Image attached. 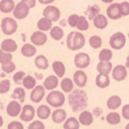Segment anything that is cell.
Instances as JSON below:
<instances>
[{
    "mask_svg": "<svg viewBox=\"0 0 129 129\" xmlns=\"http://www.w3.org/2000/svg\"><path fill=\"white\" fill-rule=\"evenodd\" d=\"M86 40H85V36L83 33L80 32H70L67 36L66 40V44L67 48L71 51H77L80 50L82 48H84Z\"/></svg>",
    "mask_w": 129,
    "mask_h": 129,
    "instance_id": "1",
    "label": "cell"
},
{
    "mask_svg": "<svg viewBox=\"0 0 129 129\" xmlns=\"http://www.w3.org/2000/svg\"><path fill=\"white\" fill-rule=\"evenodd\" d=\"M47 102L52 108H61L66 102V96L62 92L52 89L47 95Z\"/></svg>",
    "mask_w": 129,
    "mask_h": 129,
    "instance_id": "2",
    "label": "cell"
},
{
    "mask_svg": "<svg viewBox=\"0 0 129 129\" xmlns=\"http://www.w3.org/2000/svg\"><path fill=\"white\" fill-rule=\"evenodd\" d=\"M1 31L5 35H13L18 28V24L14 17H5L1 20Z\"/></svg>",
    "mask_w": 129,
    "mask_h": 129,
    "instance_id": "3",
    "label": "cell"
},
{
    "mask_svg": "<svg viewBox=\"0 0 129 129\" xmlns=\"http://www.w3.org/2000/svg\"><path fill=\"white\" fill-rule=\"evenodd\" d=\"M126 42H127L126 35L123 33H121V32H116V33H113L109 40L110 47L113 50H121L126 45Z\"/></svg>",
    "mask_w": 129,
    "mask_h": 129,
    "instance_id": "4",
    "label": "cell"
},
{
    "mask_svg": "<svg viewBox=\"0 0 129 129\" xmlns=\"http://www.w3.org/2000/svg\"><path fill=\"white\" fill-rule=\"evenodd\" d=\"M11 13H13L15 19H24V18H26L27 16H28L29 8L27 5H25L23 1H20L15 5V7H14Z\"/></svg>",
    "mask_w": 129,
    "mask_h": 129,
    "instance_id": "5",
    "label": "cell"
},
{
    "mask_svg": "<svg viewBox=\"0 0 129 129\" xmlns=\"http://www.w3.org/2000/svg\"><path fill=\"white\" fill-rule=\"evenodd\" d=\"M60 16H61L60 10H59V8L56 6L48 5V6L43 9V17L50 19L51 22H58Z\"/></svg>",
    "mask_w": 129,
    "mask_h": 129,
    "instance_id": "6",
    "label": "cell"
},
{
    "mask_svg": "<svg viewBox=\"0 0 129 129\" xmlns=\"http://www.w3.org/2000/svg\"><path fill=\"white\" fill-rule=\"evenodd\" d=\"M74 62H75V66L77 67V68L85 69L91 63V57H89L86 52H79V53H77L75 56Z\"/></svg>",
    "mask_w": 129,
    "mask_h": 129,
    "instance_id": "7",
    "label": "cell"
},
{
    "mask_svg": "<svg viewBox=\"0 0 129 129\" xmlns=\"http://www.w3.org/2000/svg\"><path fill=\"white\" fill-rule=\"evenodd\" d=\"M111 75L112 78L117 82H122L127 78V67L122 66V64H118V66H114L112 67V70H111Z\"/></svg>",
    "mask_w": 129,
    "mask_h": 129,
    "instance_id": "8",
    "label": "cell"
},
{
    "mask_svg": "<svg viewBox=\"0 0 129 129\" xmlns=\"http://www.w3.org/2000/svg\"><path fill=\"white\" fill-rule=\"evenodd\" d=\"M34 117H35V109L31 104H25L24 107H22L19 113L20 120L25 121V122H29L34 119Z\"/></svg>",
    "mask_w": 129,
    "mask_h": 129,
    "instance_id": "9",
    "label": "cell"
},
{
    "mask_svg": "<svg viewBox=\"0 0 129 129\" xmlns=\"http://www.w3.org/2000/svg\"><path fill=\"white\" fill-rule=\"evenodd\" d=\"M31 101L33 103H40L43 100L45 95V88L43 87V85H35L33 88L31 89Z\"/></svg>",
    "mask_w": 129,
    "mask_h": 129,
    "instance_id": "10",
    "label": "cell"
},
{
    "mask_svg": "<svg viewBox=\"0 0 129 129\" xmlns=\"http://www.w3.org/2000/svg\"><path fill=\"white\" fill-rule=\"evenodd\" d=\"M47 41H48L47 34L43 31H40V29L33 32L31 35V43L34 44L35 47H42V45H44L47 43Z\"/></svg>",
    "mask_w": 129,
    "mask_h": 129,
    "instance_id": "11",
    "label": "cell"
},
{
    "mask_svg": "<svg viewBox=\"0 0 129 129\" xmlns=\"http://www.w3.org/2000/svg\"><path fill=\"white\" fill-rule=\"evenodd\" d=\"M107 17L112 20H117L121 17V10H120V4L117 2H111L110 6L107 8Z\"/></svg>",
    "mask_w": 129,
    "mask_h": 129,
    "instance_id": "12",
    "label": "cell"
},
{
    "mask_svg": "<svg viewBox=\"0 0 129 129\" xmlns=\"http://www.w3.org/2000/svg\"><path fill=\"white\" fill-rule=\"evenodd\" d=\"M20 110H22V103L16 100H13L11 102H9L6 108L7 114H8L9 117H11V118H15V117L19 116Z\"/></svg>",
    "mask_w": 129,
    "mask_h": 129,
    "instance_id": "13",
    "label": "cell"
},
{
    "mask_svg": "<svg viewBox=\"0 0 129 129\" xmlns=\"http://www.w3.org/2000/svg\"><path fill=\"white\" fill-rule=\"evenodd\" d=\"M73 80H74V84L77 85V87L83 88V87L86 86V84H87V75L83 71V69H79V70L74 73Z\"/></svg>",
    "mask_w": 129,
    "mask_h": 129,
    "instance_id": "14",
    "label": "cell"
},
{
    "mask_svg": "<svg viewBox=\"0 0 129 129\" xmlns=\"http://www.w3.org/2000/svg\"><path fill=\"white\" fill-rule=\"evenodd\" d=\"M59 85V77H57L56 75H50L48 76L44 79L43 83V87L45 88V91H52V89H56Z\"/></svg>",
    "mask_w": 129,
    "mask_h": 129,
    "instance_id": "15",
    "label": "cell"
},
{
    "mask_svg": "<svg viewBox=\"0 0 129 129\" xmlns=\"http://www.w3.org/2000/svg\"><path fill=\"white\" fill-rule=\"evenodd\" d=\"M51 118L54 123H62L67 118V112L61 108H56V110L51 112Z\"/></svg>",
    "mask_w": 129,
    "mask_h": 129,
    "instance_id": "16",
    "label": "cell"
},
{
    "mask_svg": "<svg viewBox=\"0 0 129 129\" xmlns=\"http://www.w3.org/2000/svg\"><path fill=\"white\" fill-rule=\"evenodd\" d=\"M92 20H93L94 26H95L98 29H104L105 27L108 26V24H109L108 17L104 15H102V14H100V13H99Z\"/></svg>",
    "mask_w": 129,
    "mask_h": 129,
    "instance_id": "17",
    "label": "cell"
},
{
    "mask_svg": "<svg viewBox=\"0 0 129 129\" xmlns=\"http://www.w3.org/2000/svg\"><path fill=\"white\" fill-rule=\"evenodd\" d=\"M17 43L16 41H14L13 39H6L1 42V45H0V49H2L4 51H7V52H15L17 50Z\"/></svg>",
    "mask_w": 129,
    "mask_h": 129,
    "instance_id": "18",
    "label": "cell"
},
{
    "mask_svg": "<svg viewBox=\"0 0 129 129\" xmlns=\"http://www.w3.org/2000/svg\"><path fill=\"white\" fill-rule=\"evenodd\" d=\"M36 51H38L36 47L34 44H32V43H25V44L20 48L22 54L24 57H26V58H32V57H34L36 54Z\"/></svg>",
    "mask_w": 129,
    "mask_h": 129,
    "instance_id": "19",
    "label": "cell"
},
{
    "mask_svg": "<svg viewBox=\"0 0 129 129\" xmlns=\"http://www.w3.org/2000/svg\"><path fill=\"white\" fill-rule=\"evenodd\" d=\"M35 114L39 117V119H41V120H45V119L50 118V116H51L50 107L49 105H45V104H41L40 107L35 110Z\"/></svg>",
    "mask_w": 129,
    "mask_h": 129,
    "instance_id": "20",
    "label": "cell"
},
{
    "mask_svg": "<svg viewBox=\"0 0 129 129\" xmlns=\"http://www.w3.org/2000/svg\"><path fill=\"white\" fill-rule=\"evenodd\" d=\"M78 121H79V125L83 126H91L94 121L93 114L89 111H83L80 112L79 117H78Z\"/></svg>",
    "mask_w": 129,
    "mask_h": 129,
    "instance_id": "21",
    "label": "cell"
},
{
    "mask_svg": "<svg viewBox=\"0 0 129 129\" xmlns=\"http://www.w3.org/2000/svg\"><path fill=\"white\" fill-rule=\"evenodd\" d=\"M121 103H122V100L119 95H112L108 99L107 101V107L109 110H117L121 107Z\"/></svg>",
    "mask_w": 129,
    "mask_h": 129,
    "instance_id": "22",
    "label": "cell"
},
{
    "mask_svg": "<svg viewBox=\"0 0 129 129\" xmlns=\"http://www.w3.org/2000/svg\"><path fill=\"white\" fill-rule=\"evenodd\" d=\"M110 77L109 75H104V74H99L95 78V85L99 88H107L110 85Z\"/></svg>",
    "mask_w": 129,
    "mask_h": 129,
    "instance_id": "23",
    "label": "cell"
},
{
    "mask_svg": "<svg viewBox=\"0 0 129 129\" xmlns=\"http://www.w3.org/2000/svg\"><path fill=\"white\" fill-rule=\"evenodd\" d=\"M52 69H53V73L56 74V76L59 78H62L64 74H66V66H64L62 61H59V60L54 61L52 63Z\"/></svg>",
    "mask_w": 129,
    "mask_h": 129,
    "instance_id": "24",
    "label": "cell"
},
{
    "mask_svg": "<svg viewBox=\"0 0 129 129\" xmlns=\"http://www.w3.org/2000/svg\"><path fill=\"white\" fill-rule=\"evenodd\" d=\"M112 63L110 61H101L96 66V70L99 74H104V75H109L112 70Z\"/></svg>",
    "mask_w": 129,
    "mask_h": 129,
    "instance_id": "25",
    "label": "cell"
},
{
    "mask_svg": "<svg viewBox=\"0 0 129 129\" xmlns=\"http://www.w3.org/2000/svg\"><path fill=\"white\" fill-rule=\"evenodd\" d=\"M15 5L14 0H0V11L4 14L11 13Z\"/></svg>",
    "mask_w": 129,
    "mask_h": 129,
    "instance_id": "26",
    "label": "cell"
},
{
    "mask_svg": "<svg viewBox=\"0 0 129 129\" xmlns=\"http://www.w3.org/2000/svg\"><path fill=\"white\" fill-rule=\"evenodd\" d=\"M25 96H26V93H25V88H23V87H16L14 89L13 94H11V99L18 101L20 103H23L25 101Z\"/></svg>",
    "mask_w": 129,
    "mask_h": 129,
    "instance_id": "27",
    "label": "cell"
},
{
    "mask_svg": "<svg viewBox=\"0 0 129 129\" xmlns=\"http://www.w3.org/2000/svg\"><path fill=\"white\" fill-rule=\"evenodd\" d=\"M34 63H35V66L38 67L39 69H42V70H45V69L49 68V61H48L47 57L43 56V54H40V56L35 57Z\"/></svg>",
    "mask_w": 129,
    "mask_h": 129,
    "instance_id": "28",
    "label": "cell"
},
{
    "mask_svg": "<svg viewBox=\"0 0 129 129\" xmlns=\"http://www.w3.org/2000/svg\"><path fill=\"white\" fill-rule=\"evenodd\" d=\"M105 120L108 121V123L112 126H116V125H119L121 121V116L118 113V112H114V110H112V112L107 114V118Z\"/></svg>",
    "mask_w": 129,
    "mask_h": 129,
    "instance_id": "29",
    "label": "cell"
},
{
    "mask_svg": "<svg viewBox=\"0 0 129 129\" xmlns=\"http://www.w3.org/2000/svg\"><path fill=\"white\" fill-rule=\"evenodd\" d=\"M52 23L50 19H48V18L45 17H42L40 18V19L38 20V29H40V31H43V32H47V31H50V28L52 27Z\"/></svg>",
    "mask_w": 129,
    "mask_h": 129,
    "instance_id": "30",
    "label": "cell"
},
{
    "mask_svg": "<svg viewBox=\"0 0 129 129\" xmlns=\"http://www.w3.org/2000/svg\"><path fill=\"white\" fill-rule=\"evenodd\" d=\"M63 35H64V32L61 27L52 26L51 28H50V36H51L54 41H60L61 39L63 38Z\"/></svg>",
    "mask_w": 129,
    "mask_h": 129,
    "instance_id": "31",
    "label": "cell"
},
{
    "mask_svg": "<svg viewBox=\"0 0 129 129\" xmlns=\"http://www.w3.org/2000/svg\"><path fill=\"white\" fill-rule=\"evenodd\" d=\"M74 86H75L74 80L70 79V78H63L60 83V87L63 93H70V92H73Z\"/></svg>",
    "mask_w": 129,
    "mask_h": 129,
    "instance_id": "32",
    "label": "cell"
},
{
    "mask_svg": "<svg viewBox=\"0 0 129 129\" xmlns=\"http://www.w3.org/2000/svg\"><path fill=\"white\" fill-rule=\"evenodd\" d=\"M22 84L25 89H32L36 85V79L35 77L31 75H25L24 78L22 79Z\"/></svg>",
    "mask_w": 129,
    "mask_h": 129,
    "instance_id": "33",
    "label": "cell"
},
{
    "mask_svg": "<svg viewBox=\"0 0 129 129\" xmlns=\"http://www.w3.org/2000/svg\"><path fill=\"white\" fill-rule=\"evenodd\" d=\"M63 128L64 129H78L79 128V121L75 117H70L63 121Z\"/></svg>",
    "mask_w": 129,
    "mask_h": 129,
    "instance_id": "34",
    "label": "cell"
},
{
    "mask_svg": "<svg viewBox=\"0 0 129 129\" xmlns=\"http://www.w3.org/2000/svg\"><path fill=\"white\" fill-rule=\"evenodd\" d=\"M99 13H100V7H99V5H92V6H89L88 8H87V10L85 11V17H86L87 19L92 20Z\"/></svg>",
    "mask_w": 129,
    "mask_h": 129,
    "instance_id": "35",
    "label": "cell"
},
{
    "mask_svg": "<svg viewBox=\"0 0 129 129\" xmlns=\"http://www.w3.org/2000/svg\"><path fill=\"white\" fill-rule=\"evenodd\" d=\"M76 27H77V29H79V31H87L89 27L88 19H87L85 16H79V19H78Z\"/></svg>",
    "mask_w": 129,
    "mask_h": 129,
    "instance_id": "36",
    "label": "cell"
},
{
    "mask_svg": "<svg viewBox=\"0 0 129 129\" xmlns=\"http://www.w3.org/2000/svg\"><path fill=\"white\" fill-rule=\"evenodd\" d=\"M88 43L92 49H99L102 47V39L99 35H92L88 40Z\"/></svg>",
    "mask_w": 129,
    "mask_h": 129,
    "instance_id": "37",
    "label": "cell"
},
{
    "mask_svg": "<svg viewBox=\"0 0 129 129\" xmlns=\"http://www.w3.org/2000/svg\"><path fill=\"white\" fill-rule=\"evenodd\" d=\"M113 57L112 54V51L110 49H102L99 53V59L101 61H110Z\"/></svg>",
    "mask_w": 129,
    "mask_h": 129,
    "instance_id": "38",
    "label": "cell"
},
{
    "mask_svg": "<svg viewBox=\"0 0 129 129\" xmlns=\"http://www.w3.org/2000/svg\"><path fill=\"white\" fill-rule=\"evenodd\" d=\"M13 60V54L10 52L4 51L2 49H0V64L9 62V61Z\"/></svg>",
    "mask_w": 129,
    "mask_h": 129,
    "instance_id": "39",
    "label": "cell"
},
{
    "mask_svg": "<svg viewBox=\"0 0 129 129\" xmlns=\"http://www.w3.org/2000/svg\"><path fill=\"white\" fill-rule=\"evenodd\" d=\"M15 69H16V64L13 62V60L1 64V70L4 71L5 74H11L15 71Z\"/></svg>",
    "mask_w": 129,
    "mask_h": 129,
    "instance_id": "40",
    "label": "cell"
},
{
    "mask_svg": "<svg viewBox=\"0 0 129 129\" xmlns=\"http://www.w3.org/2000/svg\"><path fill=\"white\" fill-rule=\"evenodd\" d=\"M10 80L9 79H2L0 82V94H6L10 89Z\"/></svg>",
    "mask_w": 129,
    "mask_h": 129,
    "instance_id": "41",
    "label": "cell"
},
{
    "mask_svg": "<svg viewBox=\"0 0 129 129\" xmlns=\"http://www.w3.org/2000/svg\"><path fill=\"white\" fill-rule=\"evenodd\" d=\"M78 19H79V15H77V14H73V15H70L68 17V25L70 27H76V25H77V22Z\"/></svg>",
    "mask_w": 129,
    "mask_h": 129,
    "instance_id": "42",
    "label": "cell"
},
{
    "mask_svg": "<svg viewBox=\"0 0 129 129\" xmlns=\"http://www.w3.org/2000/svg\"><path fill=\"white\" fill-rule=\"evenodd\" d=\"M45 126L42 121L40 120H34L28 125V129H44Z\"/></svg>",
    "mask_w": 129,
    "mask_h": 129,
    "instance_id": "43",
    "label": "cell"
},
{
    "mask_svg": "<svg viewBox=\"0 0 129 129\" xmlns=\"http://www.w3.org/2000/svg\"><path fill=\"white\" fill-rule=\"evenodd\" d=\"M120 10H121V16H128L129 15V2L128 1H122L120 2Z\"/></svg>",
    "mask_w": 129,
    "mask_h": 129,
    "instance_id": "44",
    "label": "cell"
},
{
    "mask_svg": "<svg viewBox=\"0 0 129 129\" xmlns=\"http://www.w3.org/2000/svg\"><path fill=\"white\" fill-rule=\"evenodd\" d=\"M25 75H26V74H25L24 71H17V73L14 74L13 80L16 83V84H22V79L24 78Z\"/></svg>",
    "mask_w": 129,
    "mask_h": 129,
    "instance_id": "45",
    "label": "cell"
},
{
    "mask_svg": "<svg viewBox=\"0 0 129 129\" xmlns=\"http://www.w3.org/2000/svg\"><path fill=\"white\" fill-rule=\"evenodd\" d=\"M8 129H24V126L19 121H11L8 123Z\"/></svg>",
    "mask_w": 129,
    "mask_h": 129,
    "instance_id": "46",
    "label": "cell"
},
{
    "mask_svg": "<svg viewBox=\"0 0 129 129\" xmlns=\"http://www.w3.org/2000/svg\"><path fill=\"white\" fill-rule=\"evenodd\" d=\"M121 116H122L123 119L129 120V104H125L122 107V110H121Z\"/></svg>",
    "mask_w": 129,
    "mask_h": 129,
    "instance_id": "47",
    "label": "cell"
},
{
    "mask_svg": "<svg viewBox=\"0 0 129 129\" xmlns=\"http://www.w3.org/2000/svg\"><path fill=\"white\" fill-rule=\"evenodd\" d=\"M20 1H23L25 5H27L29 9L34 8V7L36 6V0H20Z\"/></svg>",
    "mask_w": 129,
    "mask_h": 129,
    "instance_id": "48",
    "label": "cell"
},
{
    "mask_svg": "<svg viewBox=\"0 0 129 129\" xmlns=\"http://www.w3.org/2000/svg\"><path fill=\"white\" fill-rule=\"evenodd\" d=\"M38 1L42 5H50V4H52L54 0H38Z\"/></svg>",
    "mask_w": 129,
    "mask_h": 129,
    "instance_id": "49",
    "label": "cell"
},
{
    "mask_svg": "<svg viewBox=\"0 0 129 129\" xmlns=\"http://www.w3.org/2000/svg\"><path fill=\"white\" fill-rule=\"evenodd\" d=\"M2 126H4V118L0 116V128H1Z\"/></svg>",
    "mask_w": 129,
    "mask_h": 129,
    "instance_id": "50",
    "label": "cell"
},
{
    "mask_svg": "<svg viewBox=\"0 0 129 129\" xmlns=\"http://www.w3.org/2000/svg\"><path fill=\"white\" fill-rule=\"evenodd\" d=\"M101 1L105 2V4H111V2H113V0H101Z\"/></svg>",
    "mask_w": 129,
    "mask_h": 129,
    "instance_id": "51",
    "label": "cell"
},
{
    "mask_svg": "<svg viewBox=\"0 0 129 129\" xmlns=\"http://www.w3.org/2000/svg\"><path fill=\"white\" fill-rule=\"evenodd\" d=\"M126 67L129 68V56L127 57V60H126Z\"/></svg>",
    "mask_w": 129,
    "mask_h": 129,
    "instance_id": "52",
    "label": "cell"
},
{
    "mask_svg": "<svg viewBox=\"0 0 129 129\" xmlns=\"http://www.w3.org/2000/svg\"><path fill=\"white\" fill-rule=\"evenodd\" d=\"M126 129H129V123H127V125H126Z\"/></svg>",
    "mask_w": 129,
    "mask_h": 129,
    "instance_id": "53",
    "label": "cell"
},
{
    "mask_svg": "<svg viewBox=\"0 0 129 129\" xmlns=\"http://www.w3.org/2000/svg\"><path fill=\"white\" fill-rule=\"evenodd\" d=\"M128 38H129V33H128Z\"/></svg>",
    "mask_w": 129,
    "mask_h": 129,
    "instance_id": "54",
    "label": "cell"
}]
</instances>
